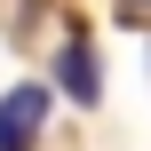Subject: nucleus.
Instances as JSON below:
<instances>
[{"instance_id": "f257e3e1", "label": "nucleus", "mask_w": 151, "mask_h": 151, "mask_svg": "<svg viewBox=\"0 0 151 151\" xmlns=\"http://www.w3.org/2000/svg\"><path fill=\"white\" fill-rule=\"evenodd\" d=\"M40 127H48V88H40V80L8 88V96H0V151H32Z\"/></svg>"}, {"instance_id": "f03ea898", "label": "nucleus", "mask_w": 151, "mask_h": 151, "mask_svg": "<svg viewBox=\"0 0 151 151\" xmlns=\"http://www.w3.org/2000/svg\"><path fill=\"white\" fill-rule=\"evenodd\" d=\"M56 80H64V96H72V104H104V80H96V56H88L80 40H72V48L56 56Z\"/></svg>"}]
</instances>
